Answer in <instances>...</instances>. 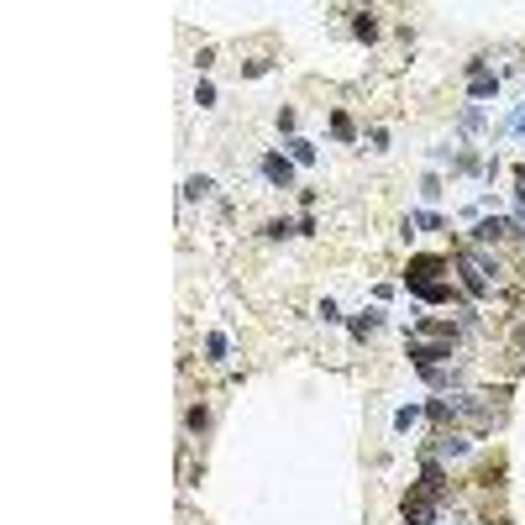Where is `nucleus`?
I'll use <instances>...</instances> for the list:
<instances>
[{
  "mask_svg": "<svg viewBox=\"0 0 525 525\" xmlns=\"http://www.w3.org/2000/svg\"><path fill=\"white\" fill-rule=\"evenodd\" d=\"M436 274H447V263H441V258H415L410 263V284H441Z\"/></svg>",
  "mask_w": 525,
  "mask_h": 525,
  "instance_id": "f257e3e1",
  "label": "nucleus"
},
{
  "mask_svg": "<svg viewBox=\"0 0 525 525\" xmlns=\"http://www.w3.org/2000/svg\"><path fill=\"white\" fill-rule=\"evenodd\" d=\"M263 173L278 184V190H289V184H294V163H289V158H278V153H268V158H263Z\"/></svg>",
  "mask_w": 525,
  "mask_h": 525,
  "instance_id": "f03ea898",
  "label": "nucleus"
},
{
  "mask_svg": "<svg viewBox=\"0 0 525 525\" xmlns=\"http://www.w3.org/2000/svg\"><path fill=\"white\" fill-rule=\"evenodd\" d=\"M504 232H509V221H499V215H494V221H478V232H473V237H478V242H499Z\"/></svg>",
  "mask_w": 525,
  "mask_h": 525,
  "instance_id": "7ed1b4c3",
  "label": "nucleus"
},
{
  "mask_svg": "<svg viewBox=\"0 0 525 525\" xmlns=\"http://www.w3.org/2000/svg\"><path fill=\"white\" fill-rule=\"evenodd\" d=\"M421 300H431V305H441V300H452V284H410Z\"/></svg>",
  "mask_w": 525,
  "mask_h": 525,
  "instance_id": "20e7f679",
  "label": "nucleus"
},
{
  "mask_svg": "<svg viewBox=\"0 0 525 525\" xmlns=\"http://www.w3.org/2000/svg\"><path fill=\"white\" fill-rule=\"evenodd\" d=\"M494 90H499V79H494V74H483V69H473V100L494 95Z\"/></svg>",
  "mask_w": 525,
  "mask_h": 525,
  "instance_id": "39448f33",
  "label": "nucleus"
},
{
  "mask_svg": "<svg viewBox=\"0 0 525 525\" xmlns=\"http://www.w3.org/2000/svg\"><path fill=\"white\" fill-rule=\"evenodd\" d=\"M379 320H384V310H362V315L352 320V331H357V336H368V331H379Z\"/></svg>",
  "mask_w": 525,
  "mask_h": 525,
  "instance_id": "423d86ee",
  "label": "nucleus"
},
{
  "mask_svg": "<svg viewBox=\"0 0 525 525\" xmlns=\"http://www.w3.org/2000/svg\"><path fill=\"white\" fill-rule=\"evenodd\" d=\"M436 452H441V457H462L467 441H462V436H436Z\"/></svg>",
  "mask_w": 525,
  "mask_h": 525,
  "instance_id": "0eeeda50",
  "label": "nucleus"
},
{
  "mask_svg": "<svg viewBox=\"0 0 525 525\" xmlns=\"http://www.w3.org/2000/svg\"><path fill=\"white\" fill-rule=\"evenodd\" d=\"M289 147H294V163H315V147H310V142H305V137H294Z\"/></svg>",
  "mask_w": 525,
  "mask_h": 525,
  "instance_id": "6e6552de",
  "label": "nucleus"
},
{
  "mask_svg": "<svg viewBox=\"0 0 525 525\" xmlns=\"http://www.w3.org/2000/svg\"><path fill=\"white\" fill-rule=\"evenodd\" d=\"M205 352H210L215 362H221V357H226V336H221V331H210V336H205Z\"/></svg>",
  "mask_w": 525,
  "mask_h": 525,
  "instance_id": "1a4fd4ad",
  "label": "nucleus"
},
{
  "mask_svg": "<svg viewBox=\"0 0 525 525\" xmlns=\"http://www.w3.org/2000/svg\"><path fill=\"white\" fill-rule=\"evenodd\" d=\"M210 190H215V184H210V179H190V184H184V195H190V200H205Z\"/></svg>",
  "mask_w": 525,
  "mask_h": 525,
  "instance_id": "9d476101",
  "label": "nucleus"
},
{
  "mask_svg": "<svg viewBox=\"0 0 525 525\" xmlns=\"http://www.w3.org/2000/svg\"><path fill=\"white\" fill-rule=\"evenodd\" d=\"M357 37H362V43H373V37H379V26H373V16H357Z\"/></svg>",
  "mask_w": 525,
  "mask_h": 525,
  "instance_id": "9b49d317",
  "label": "nucleus"
},
{
  "mask_svg": "<svg viewBox=\"0 0 525 525\" xmlns=\"http://www.w3.org/2000/svg\"><path fill=\"white\" fill-rule=\"evenodd\" d=\"M509 131H525V111H520V116H509Z\"/></svg>",
  "mask_w": 525,
  "mask_h": 525,
  "instance_id": "f8f14e48",
  "label": "nucleus"
}]
</instances>
